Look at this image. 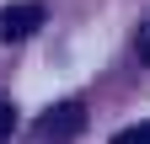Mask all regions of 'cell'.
Returning <instances> with one entry per match:
<instances>
[{"mask_svg": "<svg viewBox=\"0 0 150 144\" xmlns=\"http://www.w3.org/2000/svg\"><path fill=\"white\" fill-rule=\"evenodd\" d=\"M11 128H16V107H11V101H0V144L11 139Z\"/></svg>", "mask_w": 150, "mask_h": 144, "instance_id": "4", "label": "cell"}, {"mask_svg": "<svg viewBox=\"0 0 150 144\" xmlns=\"http://www.w3.org/2000/svg\"><path fill=\"white\" fill-rule=\"evenodd\" d=\"M112 144H150V123H139V128H123Z\"/></svg>", "mask_w": 150, "mask_h": 144, "instance_id": "3", "label": "cell"}, {"mask_svg": "<svg viewBox=\"0 0 150 144\" xmlns=\"http://www.w3.org/2000/svg\"><path fill=\"white\" fill-rule=\"evenodd\" d=\"M81 128H86V107L81 101H59V107H48L38 117V139L43 144H75Z\"/></svg>", "mask_w": 150, "mask_h": 144, "instance_id": "1", "label": "cell"}, {"mask_svg": "<svg viewBox=\"0 0 150 144\" xmlns=\"http://www.w3.org/2000/svg\"><path fill=\"white\" fill-rule=\"evenodd\" d=\"M43 6L38 0H11V6H0V43H22V38H32L38 27H43Z\"/></svg>", "mask_w": 150, "mask_h": 144, "instance_id": "2", "label": "cell"}, {"mask_svg": "<svg viewBox=\"0 0 150 144\" xmlns=\"http://www.w3.org/2000/svg\"><path fill=\"white\" fill-rule=\"evenodd\" d=\"M134 53H139V59L150 64V22H145V32H139V43H134Z\"/></svg>", "mask_w": 150, "mask_h": 144, "instance_id": "5", "label": "cell"}]
</instances>
